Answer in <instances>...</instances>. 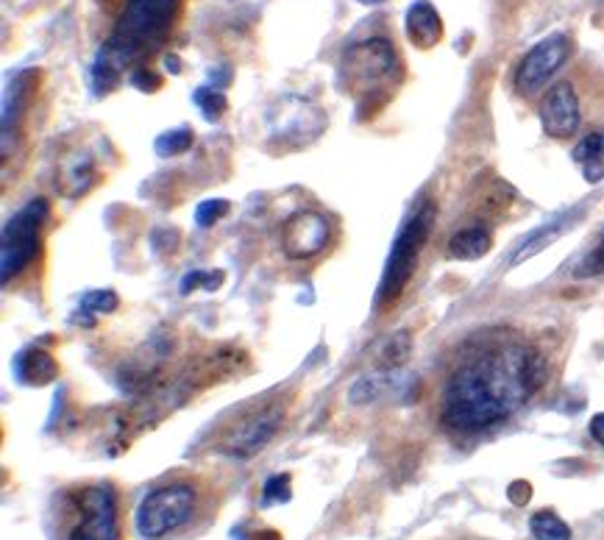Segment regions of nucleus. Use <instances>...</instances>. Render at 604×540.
<instances>
[{
  "label": "nucleus",
  "instance_id": "nucleus-1",
  "mask_svg": "<svg viewBox=\"0 0 604 540\" xmlns=\"http://www.w3.org/2000/svg\"><path fill=\"white\" fill-rule=\"evenodd\" d=\"M543 357L524 343H499L468 357L443 390V424L482 432L510 418L543 382Z\"/></svg>",
  "mask_w": 604,
  "mask_h": 540
},
{
  "label": "nucleus",
  "instance_id": "nucleus-2",
  "mask_svg": "<svg viewBox=\"0 0 604 540\" xmlns=\"http://www.w3.org/2000/svg\"><path fill=\"white\" fill-rule=\"evenodd\" d=\"M179 9L181 0H126L115 31L103 42L101 51L123 70L137 65L168 42Z\"/></svg>",
  "mask_w": 604,
  "mask_h": 540
},
{
  "label": "nucleus",
  "instance_id": "nucleus-3",
  "mask_svg": "<svg viewBox=\"0 0 604 540\" xmlns=\"http://www.w3.org/2000/svg\"><path fill=\"white\" fill-rule=\"evenodd\" d=\"M401 59L396 45L385 37H371L351 45L343 56L340 76L346 95L357 101V112L365 117L368 109H379L401 81Z\"/></svg>",
  "mask_w": 604,
  "mask_h": 540
},
{
  "label": "nucleus",
  "instance_id": "nucleus-4",
  "mask_svg": "<svg viewBox=\"0 0 604 540\" xmlns=\"http://www.w3.org/2000/svg\"><path fill=\"white\" fill-rule=\"evenodd\" d=\"M435 215V204L426 201V204L401 226L399 237H396V243L390 248V257H387L385 273H382V282H379V293H376V307L379 309L393 307L401 298V293L407 290L412 273L418 268L421 248L426 245L429 234H432V226H435Z\"/></svg>",
  "mask_w": 604,
  "mask_h": 540
},
{
  "label": "nucleus",
  "instance_id": "nucleus-5",
  "mask_svg": "<svg viewBox=\"0 0 604 540\" xmlns=\"http://www.w3.org/2000/svg\"><path fill=\"white\" fill-rule=\"evenodd\" d=\"M48 209L51 206L45 198H34L23 209H17L9 223L3 226V237H0V279L3 284L12 282L14 276H20L37 259L39 232L48 218Z\"/></svg>",
  "mask_w": 604,
  "mask_h": 540
},
{
  "label": "nucleus",
  "instance_id": "nucleus-6",
  "mask_svg": "<svg viewBox=\"0 0 604 540\" xmlns=\"http://www.w3.org/2000/svg\"><path fill=\"white\" fill-rule=\"evenodd\" d=\"M195 513V488L187 482H173L165 488L151 490L142 496L140 507L134 513V527L140 538L159 540L184 527Z\"/></svg>",
  "mask_w": 604,
  "mask_h": 540
},
{
  "label": "nucleus",
  "instance_id": "nucleus-7",
  "mask_svg": "<svg viewBox=\"0 0 604 540\" xmlns=\"http://www.w3.org/2000/svg\"><path fill=\"white\" fill-rule=\"evenodd\" d=\"M78 521L70 527L67 540H120L117 496L109 485H92L76 493Z\"/></svg>",
  "mask_w": 604,
  "mask_h": 540
},
{
  "label": "nucleus",
  "instance_id": "nucleus-8",
  "mask_svg": "<svg viewBox=\"0 0 604 540\" xmlns=\"http://www.w3.org/2000/svg\"><path fill=\"white\" fill-rule=\"evenodd\" d=\"M568 56H571V39L566 34H552V37L540 39L515 70V92L529 98V95L543 90L549 84V78L566 65Z\"/></svg>",
  "mask_w": 604,
  "mask_h": 540
},
{
  "label": "nucleus",
  "instance_id": "nucleus-9",
  "mask_svg": "<svg viewBox=\"0 0 604 540\" xmlns=\"http://www.w3.org/2000/svg\"><path fill=\"white\" fill-rule=\"evenodd\" d=\"M332 237V223L321 212H296L282 226V251L287 259H312L321 254Z\"/></svg>",
  "mask_w": 604,
  "mask_h": 540
},
{
  "label": "nucleus",
  "instance_id": "nucleus-10",
  "mask_svg": "<svg viewBox=\"0 0 604 540\" xmlns=\"http://www.w3.org/2000/svg\"><path fill=\"white\" fill-rule=\"evenodd\" d=\"M582 123V106L571 81H557L540 101V126L554 140L574 137Z\"/></svg>",
  "mask_w": 604,
  "mask_h": 540
},
{
  "label": "nucleus",
  "instance_id": "nucleus-11",
  "mask_svg": "<svg viewBox=\"0 0 604 540\" xmlns=\"http://www.w3.org/2000/svg\"><path fill=\"white\" fill-rule=\"evenodd\" d=\"M279 421H282V412L276 410V407L248 415L243 424H237L226 435V440L220 443V451L229 454V457H237V460L254 457V454H259L273 440L276 429H279Z\"/></svg>",
  "mask_w": 604,
  "mask_h": 540
},
{
  "label": "nucleus",
  "instance_id": "nucleus-12",
  "mask_svg": "<svg viewBox=\"0 0 604 540\" xmlns=\"http://www.w3.org/2000/svg\"><path fill=\"white\" fill-rule=\"evenodd\" d=\"M39 73L37 70H23L12 78L9 90L3 95V156H9L12 148V129H17L20 117L26 115L28 106L34 101L37 92Z\"/></svg>",
  "mask_w": 604,
  "mask_h": 540
},
{
  "label": "nucleus",
  "instance_id": "nucleus-13",
  "mask_svg": "<svg viewBox=\"0 0 604 540\" xmlns=\"http://www.w3.org/2000/svg\"><path fill=\"white\" fill-rule=\"evenodd\" d=\"M404 28H407V39L418 51H432L437 42L443 39V17L429 0H415L407 17H404Z\"/></svg>",
  "mask_w": 604,
  "mask_h": 540
},
{
  "label": "nucleus",
  "instance_id": "nucleus-14",
  "mask_svg": "<svg viewBox=\"0 0 604 540\" xmlns=\"http://www.w3.org/2000/svg\"><path fill=\"white\" fill-rule=\"evenodd\" d=\"M321 131H323L321 109H315L312 103L301 101L298 103V112H284V115H279V126H276L273 134L282 137V140H296V145H301V142L315 140Z\"/></svg>",
  "mask_w": 604,
  "mask_h": 540
},
{
  "label": "nucleus",
  "instance_id": "nucleus-15",
  "mask_svg": "<svg viewBox=\"0 0 604 540\" xmlns=\"http://www.w3.org/2000/svg\"><path fill=\"white\" fill-rule=\"evenodd\" d=\"M14 376L31 387H45L56 382L59 376V362L53 360L42 348H26L14 357Z\"/></svg>",
  "mask_w": 604,
  "mask_h": 540
},
{
  "label": "nucleus",
  "instance_id": "nucleus-16",
  "mask_svg": "<svg viewBox=\"0 0 604 540\" xmlns=\"http://www.w3.org/2000/svg\"><path fill=\"white\" fill-rule=\"evenodd\" d=\"M568 223H571V215H560V218L552 220V223H543L540 229L527 234V237L521 240V245L515 248L510 265L515 268V265H521V262H527V259H532L535 254H540L543 248H549L554 240H560V237L568 232Z\"/></svg>",
  "mask_w": 604,
  "mask_h": 540
},
{
  "label": "nucleus",
  "instance_id": "nucleus-17",
  "mask_svg": "<svg viewBox=\"0 0 604 540\" xmlns=\"http://www.w3.org/2000/svg\"><path fill=\"white\" fill-rule=\"evenodd\" d=\"M493 245V237H490L488 229L482 226H471V229H463L457 232L449 240V257L463 259V262H474V259H482L490 251Z\"/></svg>",
  "mask_w": 604,
  "mask_h": 540
},
{
  "label": "nucleus",
  "instance_id": "nucleus-18",
  "mask_svg": "<svg viewBox=\"0 0 604 540\" xmlns=\"http://www.w3.org/2000/svg\"><path fill=\"white\" fill-rule=\"evenodd\" d=\"M529 532L535 540H571V527L549 510H540L529 518Z\"/></svg>",
  "mask_w": 604,
  "mask_h": 540
},
{
  "label": "nucleus",
  "instance_id": "nucleus-19",
  "mask_svg": "<svg viewBox=\"0 0 604 540\" xmlns=\"http://www.w3.org/2000/svg\"><path fill=\"white\" fill-rule=\"evenodd\" d=\"M95 184V168H92V159H76L70 168L65 170V179H62V193L67 198H78L84 195Z\"/></svg>",
  "mask_w": 604,
  "mask_h": 540
},
{
  "label": "nucleus",
  "instance_id": "nucleus-20",
  "mask_svg": "<svg viewBox=\"0 0 604 540\" xmlns=\"http://www.w3.org/2000/svg\"><path fill=\"white\" fill-rule=\"evenodd\" d=\"M92 90L98 92V95H106V92H112L120 84V78H123V67L117 65L115 59H109L106 53H98L95 56V62H92Z\"/></svg>",
  "mask_w": 604,
  "mask_h": 540
},
{
  "label": "nucleus",
  "instance_id": "nucleus-21",
  "mask_svg": "<svg viewBox=\"0 0 604 540\" xmlns=\"http://www.w3.org/2000/svg\"><path fill=\"white\" fill-rule=\"evenodd\" d=\"M410 351V335L407 332H396V335H390L379 346V362H382V368H387V371H396V368H401L404 362L410 360Z\"/></svg>",
  "mask_w": 604,
  "mask_h": 540
},
{
  "label": "nucleus",
  "instance_id": "nucleus-22",
  "mask_svg": "<svg viewBox=\"0 0 604 540\" xmlns=\"http://www.w3.org/2000/svg\"><path fill=\"white\" fill-rule=\"evenodd\" d=\"M195 142V134L193 129H187V126H181V129H173V131H165L162 137H156L154 142V151L162 159H170V156H181L187 154L190 148H193Z\"/></svg>",
  "mask_w": 604,
  "mask_h": 540
},
{
  "label": "nucleus",
  "instance_id": "nucleus-23",
  "mask_svg": "<svg viewBox=\"0 0 604 540\" xmlns=\"http://www.w3.org/2000/svg\"><path fill=\"white\" fill-rule=\"evenodd\" d=\"M193 103L201 109V115L206 120H220V117L226 115V109H229V101H226V95L218 87H198L193 92Z\"/></svg>",
  "mask_w": 604,
  "mask_h": 540
},
{
  "label": "nucleus",
  "instance_id": "nucleus-24",
  "mask_svg": "<svg viewBox=\"0 0 604 540\" xmlns=\"http://www.w3.org/2000/svg\"><path fill=\"white\" fill-rule=\"evenodd\" d=\"M293 499V476L273 474L262 485V504H287Z\"/></svg>",
  "mask_w": 604,
  "mask_h": 540
},
{
  "label": "nucleus",
  "instance_id": "nucleus-25",
  "mask_svg": "<svg viewBox=\"0 0 604 540\" xmlns=\"http://www.w3.org/2000/svg\"><path fill=\"white\" fill-rule=\"evenodd\" d=\"M574 276L577 279H593V276H604V226L599 232V243L593 245L585 257L574 265Z\"/></svg>",
  "mask_w": 604,
  "mask_h": 540
},
{
  "label": "nucleus",
  "instance_id": "nucleus-26",
  "mask_svg": "<svg viewBox=\"0 0 604 540\" xmlns=\"http://www.w3.org/2000/svg\"><path fill=\"white\" fill-rule=\"evenodd\" d=\"M223 270H190L184 279H181V293L184 296H190L193 290H218L220 284H223Z\"/></svg>",
  "mask_w": 604,
  "mask_h": 540
},
{
  "label": "nucleus",
  "instance_id": "nucleus-27",
  "mask_svg": "<svg viewBox=\"0 0 604 540\" xmlns=\"http://www.w3.org/2000/svg\"><path fill=\"white\" fill-rule=\"evenodd\" d=\"M120 307L115 290H92L81 301V315H109Z\"/></svg>",
  "mask_w": 604,
  "mask_h": 540
},
{
  "label": "nucleus",
  "instance_id": "nucleus-28",
  "mask_svg": "<svg viewBox=\"0 0 604 540\" xmlns=\"http://www.w3.org/2000/svg\"><path fill=\"white\" fill-rule=\"evenodd\" d=\"M226 215H229V201L226 198H209V201L198 204V209H195V223L201 229H209V226H215Z\"/></svg>",
  "mask_w": 604,
  "mask_h": 540
},
{
  "label": "nucleus",
  "instance_id": "nucleus-29",
  "mask_svg": "<svg viewBox=\"0 0 604 540\" xmlns=\"http://www.w3.org/2000/svg\"><path fill=\"white\" fill-rule=\"evenodd\" d=\"M574 159L579 165L585 162H593V159H604V134H588L577 142L574 148Z\"/></svg>",
  "mask_w": 604,
  "mask_h": 540
},
{
  "label": "nucleus",
  "instance_id": "nucleus-30",
  "mask_svg": "<svg viewBox=\"0 0 604 540\" xmlns=\"http://www.w3.org/2000/svg\"><path fill=\"white\" fill-rule=\"evenodd\" d=\"M131 84L142 92H156L162 87V78L156 76L154 70H148V67H137V70L131 73Z\"/></svg>",
  "mask_w": 604,
  "mask_h": 540
},
{
  "label": "nucleus",
  "instance_id": "nucleus-31",
  "mask_svg": "<svg viewBox=\"0 0 604 540\" xmlns=\"http://www.w3.org/2000/svg\"><path fill=\"white\" fill-rule=\"evenodd\" d=\"M507 499L515 504V507H524L532 499V485H529L527 479H515L510 482V488H507Z\"/></svg>",
  "mask_w": 604,
  "mask_h": 540
},
{
  "label": "nucleus",
  "instance_id": "nucleus-32",
  "mask_svg": "<svg viewBox=\"0 0 604 540\" xmlns=\"http://www.w3.org/2000/svg\"><path fill=\"white\" fill-rule=\"evenodd\" d=\"M582 176H585V181H591V184L602 181L604 179V159L585 162V165H582Z\"/></svg>",
  "mask_w": 604,
  "mask_h": 540
},
{
  "label": "nucleus",
  "instance_id": "nucleus-33",
  "mask_svg": "<svg viewBox=\"0 0 604 540\" xmlns=\"http://www.w3.org/2000/svg\"><path fill=\"white\" fill-rule=\"evenodd\" d=\"M591 438L604 446V412H599V415H593L591 418Z\"/></svg>",
  "mask_w": 604,
  "mask_h": 540
},
{
  "label": "nucleus",
  "instance_id": "nucleus-34",
  "mask_svg": "<svg viewBox=\"0 0 604 540\" xmlns=\"http://www.w3.org/2000/svg\"><path fill=\"white\" fill-rule=\"evenodd\" d=\"M240 540H282V532H276V529H259V532H251L248 538Z\"/></svg>",
  "mask_w": 604,
  "mask_h": 540
},
{
  "label": "nucleus",
  "instance_id": "nucleus-35",
  "mask_svg": "<svg viewBox=\"0 0 604 540\" xmlns=\"http://www.w3.org/2000/svg\"><path fill=\"white\" fill-rule=\"evenodd\" d=\"M165 67H168L170 73H181L179 56H173V53H168V56H165Z\"/></svg>",
  "mask_w": 604,
  "mask_h": 540
},
{
  "label": "nucleus",
  "instance_id": "nucleus-36",
  "mask_svg": "<svg viewBox=\"0 0 604 540\" xmlns=\"http://www.w3.org/2000/svg\"><path fill=\"white\" fill-rule=\"evenodd\" d=\"M362 6H382V3H387V0H360Z\"/></svg>",
  "mask_w": 604,
  "mask_h": 540
}]
</instances>
